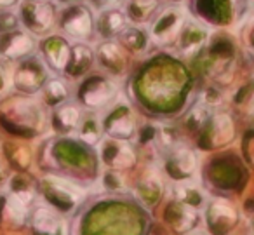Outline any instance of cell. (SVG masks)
Instances as JSON below:
<instances>
[{
  "label": "cell",
  "mask_w": 254,
  "mask_h": 235,
  "mask_svg": "<svg viewBox=\"0 0 254 235\" xmlns=\"http://www.w3.org/2000/svg\"><path fill=\"white\" fill-rule=\"evenodd\" d=\"M122 2L124 0H89V7L101 12V11H106V9L120 7Z\"/></svg>",
  "instance_id": "obj_25"
},
{
  "label": "cell",
  "mask_w": 254,
  "mask_h": 235,
  "mask_svg": "<svg viewBox=\"0 0 254 235\" xmlns=\"http://www.w3.org/2000/svg\"><path fill=\"white\" fill-rule=\"evenodd\" d=\"M166 152V169L171 178L181 181V179H187L190 174H193L195 167H197V158L190 148L178 143Z\"/></svg>",
  "instance_id": "obj_5"
},
{
  "label": "cell",
  "mask_w": 254,
  "mask_h": 235,
  "mask_svg": "<svg viewBox=\"0 0 254 235\" xmlns=\"http://www.w3.org/2000/svg\"><path fill=\"white\" fill-rule=\"evenodd\" d=\"M70 49L71 47L66 44V40L60 39V37H54V39L47 40L44 44V54H46V60L54 70H64L70 60Z\"/></svg>",
  "instance_id": "obj_16"
},
{
  "label": "cell",
  "mask_w": 254,
  "mask_h": 235,
  "mask_svg": "<svg viewBox=\"0 0 254 235\" xmlns=\"http://www.w3.org/2000/svg\"><path fill=\"white\" fill-rule=\"evenodd\" d=\"M60 2H63V4H75L78 0H60Z\"/></svg>",
  "instance_id": "obj_28"
},
{
  "label": "cell",
  "mask_w": 254,
  "mask_h": 235,
  "mask_svg": "<svg viewBox=\"0 0 254 235\" xmlns=\"http://www.w3.org/2000/svg\"><path fill=\"white\" fill-rule=\"evenodd\" d=\"M117 89L115 82L110 80L108 77H99V75H94V77H89L84 80V84L80 85V91H78V98L84 103L85 106L92 110H98L106 106L108 103H112L115 99Z\"/></svg>",
  "instance_id": "obj_3"
},
{
  "label": "cell",
  "mask_w": 254,
  "mask_h": 235,
  "mask_svg": "<svg viewBox=\"0 0 254 235\" xmlns=\"http://www.w3.org/2000/svg\"><path fill=\"white\" fill-rule=\"evenodd\" d=\"M207 28L200 25L195 19H187V23L181 28L180 35L176 39L178 51L185 56H191L195 53H200V49L207 42Z\"/></svg>",
  "instance_id": "obj_8"
},
{
  "label": "cell",
  "mask_w": 254,
  "mask_h": 235,
  "mask_svg": "<svg viewBox=\"0 0 254 235\" xmlns=\"http://www.w3.org/2000/svg\"><path fill=\"white\" fill-rule=\"evenodd\" d=\"M209 225H211L212 232H225L226 228H230L237 220V214L232 207L226 202H214L209 207Z\"/></svg>",
  "instance_id": "obj_17"
},
{
  "label": "cell",
  "mask_w": 254,
  "mask_h": 235,
  "mask_svg": "<svg viewBox=\"0 0 254 235\" xmlns=\"http://www.w3.org/2000/svg\"><path fill=\"white\" fill-rule=\"evenodd\" d=\"M92 61H94V53L91 51V47H87L85 44H75L70 49V60L64 70H68L71 75H80L91 68Z\"/></svg>",
  "instance_id": "obj_18"
},
{
  "label": "cell",
  "mask_w": 254,
  "mask_h": 235,
  "mask_svg": "<svg viewBox=\"0 0 254 235\" xmlns=\"http://www.w3.org/2000/svg\"><path fill=\"white\" fill-rule=\"evenodd\" d=\"M188 16L187 11L180 5H169L162 11L157 12L152 19V28H150V39L159 46H167L174 42L180 35L181 28L187 23Z\"/></svg>",
  "instance_id": "obj_1"
},
{
  "label": "cell",
  "mask_w": 254,
  "mask_h": 235,
  "mask_svg": "<svg viewBox=\"0 0 254 235\" xmlns=\"http://www.w3.org/2000/svg\"><path fill=\"white\" fill-rule=\"evenodd\" d=\"M211 131H212V141H214V145L230 141V140H232V136H233L232 117L226 115V113H219V115L212 117Z\"/></svg>",
  "instance_id": "obj_21"
},
{
  "label": "cell",
  "mask_w": 254,
  "mask_h": 235,
  "mask_svg": "<svg viewBox=\"0 0 254 235\" xmlns=\"http://www.w3.org/2000/svg\"><path fill=\"white\" fill-rule=\"evenodd\" d=\"M33 230L37 235H61V221L47 207H40L33 214Z\"/></svg>",
  "instance_id": "obj_19"
},
{
  "label": "cell",
  "mask_w": 254,
  "mask_h": 235,
  "mask_svg": "<svg viewBox=\"0 0 254 235\" xmlns=\"http://www.w3.org/2000/svg\"><path fill=\"white\" fill-rule=\"evenodd\" d=\"M101 126L110 138H117V140H127L134 134V119H132L131 110L126 105L115 106L106 115Z\"/></svg>",
  "instance_id": "obj_6"
},
{
  "label": "cell",
  "mask_w": 254,
  "mask_h": 235,
  "mask_svg": "<svg viewBox=\"0 0 254 235\" xmlns=\"http://www.w3.org/2000/svg\"><path fill=\"white\" fill-rule=\"evenodd\" d=\"M54 5L49 0H25L21 4V19L30 32L46 33L54 25Z\"/></svg>",
  "instance_id": "obj_4"
},
{
  "label": "cell",
  "mask_w": 254,
  "mask_h": 235,
  "mask_svg": "<svg viewBox=\"0 0 254 235\" xmlns=\"http://www.w3.org/2000/svg\"><path fill=\"white\" fill-rule=\"evenodd\" d=\"M78 133L80 138L85 141L87 145H98L101 141V133H103V126L99 124V120L94 115L85 117L84 120H80L78 124Z\"/></svg>",
  "instance_id": "obj_23"
},
{
  "label": "cell",
  "mask_w": 254,
  "mask_h": 235,
  "mask_svg": "<svg viewBox=\"0 0 254 235\" xmlns=\"http://www.w3.org/2000/svg\"><path fill=\"white\" fill-rule=\"evenodd\" d=\"M173 2H181V0H173Z\"/></svg>",
  "instance_id": "obj_29"
},
{
  "label": "cell",
  "mask_w": 254,
  "mask_h": 235,
  "mask_svg": "<svg viewBox=\"0 0 254 235\" xmlns=\"http://www.w3.org/2000/svg\"><path fill=\"white\" fill-rule=\"evenodd\" d=\"M127 26V18L120 7L106 9L98 14L94 21V32L103 40H112L122 33V30Z\"/></svg>",
  "instance_id": "obj_9"
},
{
  "label": "cell",
  "mask_w": 254,
  "mask_h": 235,
  "mask_svg": "<svg viewBox=\"0 0 254 235\" xmlns=\"http://www.w3.org/2000/svg\"><path fill=\"white\" fill-rule=\"evenodd\" d=\"M101 158L108 167L126 169L134 164L136 155L132 148L126 143V140L108 138L101 143Z\"/></svg>",
  "instance_id": "obj_7"
},
{
  "label": "cell",
  "mask_w": 254,
  "mask_h": 235,
  "mask_svg": "<svg viewBox=\"0 0 254 235\" xmlns=\"http://www.w3.org/2000/svg\"><path fill=\"white\" fill-rule=\"evenodd\" d=\"M16 0H0V7H7V5H12Z\"/></svg>",
  "instance_id": "obj_27"
},
{
  "label": "cell",
  "mask_w": 254,
  "mask_h": 235,
  "mask_svg": "<svg viewBox=\"0 0 254 235\" xmlns=\"http://www.w3.org/2000/svg\"><path fill=\"white\" fill-rule=\"evenodd\" d=\"M80 124V110L75 105H61L54 112V127L60 133H71Z\"/></svg>",
  "instance_id": "obj_20"
},
{
  "label": "cell",
  "mask_w": 254,
  "mask_h": 235,
  "mask_svg": "<svg viewBox=\"0 0 254 235\" xmlns=\"http://www.w3.org/2000/svg\"><path fill=\"white\" fill-rule=\"evenodd\" d=\"M44 77H46V72H44L40 61L30 60L18 68L14 80L19 89H23V91H26V92H33L42 85Z\"/></svg>",
  "instance_id": "obj_12"
},
{
  "label": "cell",
  "mask_w": 254,
  "mask_h": 235,
  "mask_svg": "<svg viewBox=\"0 0 254 235\" xmlns=\"http://www.w3.org/2000/svg\"><path fill=\"white\" fill-rule=\"evenodd\" d=\"M68 96L66 85L61 80H49L46 85V99L51 105H58V103L64 101Z\"/></svg>",
  "instance_id": "obj_24"
},
{
  "label": "cell",
  "mask_w": 254,
  "mask_h": 235,
  "mask_svg": "<svg viewBox=\"0 0 254 235\" xmlns=\"http://www.w3.org/2000/svg\"><path fill=\"white\" fill-rule=\"evenodd\" d=\"M94 14L92 9L85 4H70L60 14V26L71 39L84 40L94 33Z\"/></svg>",
  "instance_id": "obj_2"
},
{
  "label": "cell",
  "mask_w": 254,
  "mask_h": 235,
  "mask_svg": "<svg viewBox=\"0 0 254 235\" xmlns=\"http://www.w3.org/2000/svg\"><path fill=\"white\" fill-rule=\"evenodd\" d=\"M120 46H124L131 53H143L150 44V32H146L141 25H127L119 35Z\"/></svg>",
  "instance_id": "obj_15"
},
{
  "label": "cell",
  "mask_w": 254,
  "mask_h": 235,
  "mask_svg": "<svg viewBox=\"0 0 254 235\" xmlns=\"http://www.w3.org/2000/svg\"><path fill=\"white\" fill-rule=\"evenodd\" d=\"M18 25V19L12 12H0V30L2 32H9Z\"/></svg>",
  "instance_id": "obj_26"
},
{
  "label": "cell",
  "mask_w": 254,
  "mask_h": 235,
  "mask_svg": "<svg viewBox=\"0 0 254 235\" xmlns=\"http://www.w3.org/2000/svg\"><path fill=\"white\" fill-rule=\"evenodd\" d=\"M35 47L33 39L25 32H11L5 33L2 39H0V53L7 58H23L26 54H30Z\"/></svg>",
  "instance_id": "obj_11"
},
{
  "label": "cell",
  "mask_w": 254,
  "mask_h": 235,
  "mask_svg": "<svg viewBox=\"0 0 254 235\" xmlns=\"http://www.w3.org/2000/svg\"><path fill=\"white\" fill-rule=\"evenodd\" d=\"M47 185H49L51 197L56 204H64V207H70L73 204H77L82 199V190L78 186H75L73 183L66 181V179L60 178H47Z\"/></svg>",
  "instance_id": "obj_14"
},
{
  "label": "cell",
  "mask_w": 254,
  "mask_h": 235,
  "mask_svg": "<svg viewBox=\"0 0 254 235\" xmlns=\"http://www.w3.org/2000/svg\"><path fill=\"white\" fill-rule=\"evenodd\" d=\"M159 12V0H126V14L127 21L132 25H145L152 21Z\"/></svg>",
  "instance_id": "obj_13"
},
{
  "label": "cell",
  "mask_w": 254,
  "mask_h": 235,
  "mask_svg": "<svg viewBox=\"0 0 254 235\" xmlns=\"http://www.w3.org/2000/svg\"><path fill=\"white\" fill-rule=\"evenodd\" d=\"M174 193H176V199L180 200V202L187 204V206L193 207V209L195 207L204 206V202H205L204 192H202L198 186L191 185V183H181V185H178Z\"/></svg>",
  "instance_id": "obj_22"
},
{
  "label": "cell",
  "mask_w": 254,
  "mask_h": 235,
  "mask_svg": "<svg viewBox=\"0 0 254 235\" xmlns=\"http://www.w3.org/2000/svg\"><path fill=\"white\" fill-rule=\"evenodd\" d=\"M96 58L106 72L120 74V72L126 70V53H124L122 46L113 39L103 40L99 44L98 49H96Z\"/></svg>",
  "instance_id": "obj_10"
}]
</instances>
